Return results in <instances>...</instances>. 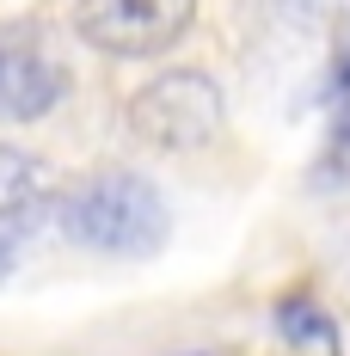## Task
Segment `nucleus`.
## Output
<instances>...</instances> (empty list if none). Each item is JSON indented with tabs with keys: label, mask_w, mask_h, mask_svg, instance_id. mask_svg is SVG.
<instances>
[{
	"label": "nucleus",
	"mask_w": 350,
	"mask_h": 356,
	"mask_svg": "<svg viewBox=\"0 0 350 356\" xmlns=\"http://www.w3.org/2000/svg\"><path fill=\"white\" fill-rule=\"evenodd\" d=\"M197 0H80L74 31L105 56H160L191 31Z\"/></svg>",
	"instance_id": "nucleus-3"
},
{
	"label": "nucleus",
	"mask_w": 350,
	"mask_h": 356,
	"mask_svg": "<svg viewBox=\"0 0 350 356\" xmlns=\"http://www.w3.org/2000/svg\"><path fill=\"white\" fill-rule=\"evenodd\" d=\"M68 99V68L25 25H0V123H37Z\"/></svg>",
	"instance_id": "nucleus-4"
},
{
	"label": "nucleus",
	"mask_w": 350,
	"mask_h": 356,
	"mask_svg": "<svg viewBox=\"0 0 350 356\" xmlns=\"http://www.w3.org/2000/svg\"><path fill=\"white\" fill-rule=\"evenodd\" d=\"M129 129H136V142L160 147V154L209 147L221 136V86L209 74H191V68L160 74V80H148L129 99Z\"/></svg>",
	"instance_id": "nucleus-2"
},
{
	"label": "nucleus",
	"mask_w": 350,
	"mask_h": 356,
	"mask_svg": "<svg viewBox=\"0 0 350 356\" xmlns=\"http://www.w3.org/2000/svg\"><path fill=\"white\" fill-rule=\"evenodd\" d=\"M314 184H319V191H344V184H350V92H338L326 147H319V160H314Z\"/></svg>",
	"instance_id": "nucleus-7"
},
{
	"label": "nucleus",
	"mask_w": 350,
	"mask_h": 356,
	"mask_svg": "<svg viewBox=\"0 0 350 356\" xmlns=\"http://www.w3.org/2000/svg\"><path fill=\"white\" fill-rule=\"evenodd\" d=\"M56 221L74 246L105 252V258H148L166 246V227H173L160 191L123 166H105V172L68 184L56 197Z\"/></svg>",
	"instance_id": "nucleus-1"
},
{
	"label": "nucleus",
	"mask_w": 350,
	"mask_h": 356,
	"mask_svg": "<svg viewBox=\"0 0 350 356\" xmlns=\"http://www.w3.org/2000/svg\"><path fill=\"white\" fill-rule=\"evenodd\" d=\"M277 332L283 344H295V350H338V325L326 320V307H319L314 295H283L277 301Z\"/></svg>",
	"instance_id": "nucleus-6"
},
{
	"label": "nucleus",
	"mask_w": 350,
	"mask_h": 356,
	"mask_svg": "<svg viewBox=\"0 0 350 356\" xmlns=\"http://www.w3.org/2000/svg\"><path fill=\"white\" fill-rule=\"evenodd\" d=\"M43 203H49V184H43V166L19 147H0V227L13 234H31L43 221Z\"/></svg>",
	"instance_id": "nucleus-5"
},
{
	"label": "nucleus",
	"mask_w": 350,
	"mask_h": 356,
	"mask_svg": "<svg viewBox=\"0 0 350 356\" xmlns=\"http://www.w3.org/2000/svg\"><path fill=\"white\" fill-rule=\"evenodd\" d=\"M19 240H25V234H13V227H0V277H6V270L19 264Z\"/></svg>",
	"instance_id": "nucleus-8"
}]
</instances>
